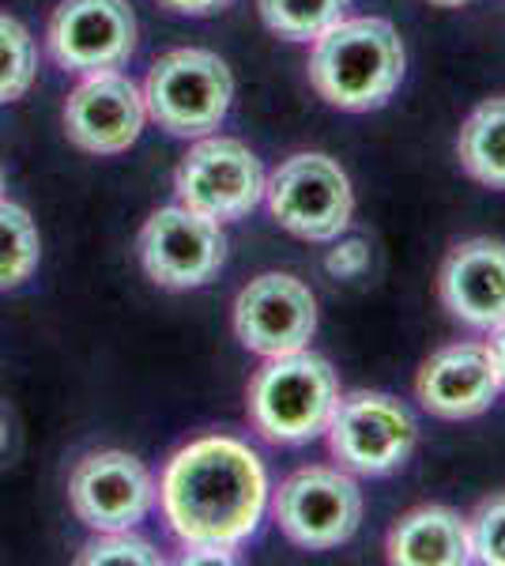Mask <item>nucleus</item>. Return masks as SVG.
Listing matches in <instances>:
<instances>
[{"label":"nucleus","mask_w":505,"mask_h":566,"mask_svg":"<svg viewBox=\"0 0 505 566\" xmlns=\"http://www.w3.org/2000/svg\"><path fill=\"white\" fill-rule=\"evenodd\" d=\"M162 514L186 547L250 541L269 506V472L245 442L208 434L173 453L162 472Z\"/></svg>","instance_id":"nucleus-1"},{"label":"nucleus","mask_w":505,"mask_h":566,"mask_svg":"<svg viewBox=\"0 0 505 566\" xmlns=\"http://www.w3.org/2000/svg\"><path fill=\"white\" fill-rule=\"evenodd\" d=\"M408 53L397 27L381 15H355L328 27L314 39L309 53V84L328 106L347 114L378 109L397 95Z\"/></svg>","instance_id":"nucleus-2"},{"label":"nucleus","mask_w":505,"mask_h":566,"mask_svg":"<svg viewBox=\"0 0 505 566\" xmlns=\"http://www.w3.org/2000/svg\"><path fill=\"white\" fill-rule=\"evenodd\" d=\"M336 370L314 352L275 355L250 381V423L275 446H302L325 434L336 412Z\"/></svg>","instance_id":"nucleus-3"},{"label":"nucleus","mask_w":505,"mask_h":566,"mask_svg":"<svg viewBox=\"0 0 505 566\" xmlns=\"http://www.w3.org/2000/svg\"><path fill=\"white\" fill-rule=\"evenodd\" d=\"M234 76L211 50H173L155 61L144 84L148 117L170 136H208L227 122Z\"/></svg>","instance_id":"nucleus-4"},{"label":"nucleus","mask_w":505,"mask_h":566,"mask_svg":"<svg viewBox=\"0 0 505 566\" xmlns=\"http://www.w3.org/2000/svg\"><path fill=\"white\" fill-rule=\"evenodd\" d=\"M269 212L283 231L306 242H336L351 227V178L336 159L320 151H298L264 181Z\"/></svg>","instance_id":"nucleus-5"},{"label":"nucleus","mask_w":505,"mask_h":566,"mask_svg":"<svg viewBox=\"0 0 505 566\" xmlns=\"http://www.w3.org/2000/svg\"><path fill=\"white\" fill-rule=\"evenodd\" d=\"M325 434L339 469L355 476H389L415 450L419 423L389 392L358 389L336 400Z\"/></svg>","instance_id":"nucleus-6"},{"label":"nucleus","mask_w":505,"mask_h":566,"mask_svg":"<svg viewBox=\"0 0 505 566\" xmlns=\"http://www.w3.org/2000/svg\"><path fill=\"white\" fill-rule=\"evenodd\" d=\"M272 510L275 525L291 544L306 552H328L351 541L362 525V491L347 469L309 464L280 483Z\"/></svg>","instance_id":"nucleus-7"},{"label":"nucleus","mask_w":505,"mask_h":566,"mask_svg":"<svg viewBox=\"0 0 505 566\" xmlns=\"http://www.w3.org/2000/svg\"><path fill=\"white\" fill-rule=\"evenodd\" d=\"M264 181L269 178H264L261 159L242 140L208 136L181 159L173 189L192 212L215 219V223H234L264 200Z\"/></svg>","instance_id":"nucleus-8"},{"label":"nucleus","mask_w":505,"mask_h":566,"mask_svg":"<svg viewBox=\"0 0 505 566\" xmlns=\"http://www.w3.org/2000/svg\"><path fill=\"white\" fill-rule=\"evenodd\" d=\"M140 261L159 287H204L223 269L227 239L215 219L192 212L186 205L159 208L140 231Z\"/></svg>","instance_id":"nucleus-9"},{"label":"nucleus","mask_w":505,"mask_h":566,"mask_svg":"<svg viewBox=\"0 0 505 566\" xmlns=\"http://www.w3.org/2000/svg\"><path fill=\"white\" fill-rule=\"evenodd\" d=\"M234 333L242 348L264 355V359L302 352L317 333L314 291L287 272H264L238 295Z\"/></svg>","instance_id":"nucleus-10"},{"label":"nucleus","mask_w":505,"mask_h":566,"mask_svg":"<svg viewBox=\"0 0 505 566\" xmlns=\"http://www.w3.org/2000/svg\"><path fill=\"white\" fill-rule=\"evenodd\" d=\"M136 50V15L128 0H61L50 20V53L69 72L122 69Z\"/></svg>","instance_id":"nucleus-11"},{"label":"nucleus","mask_w":505,"mask_h":566,"mask_svg":"<svg viewBox=\"0 0 505 566\" xmlns=\"http://www.w3.org/2000/svg\"><path fill=\"white\" fill-rule=\"evenodd\" d=\"M69 502L87 528L122 533L148 517V510L155 506V480L133 453H91L72 472Z\"/></svg>","instance_id":"nucleus-12"},{"label":"nucleus","mask_w":505,"mask_h":566,"mask_svg":"<svg viewBox=\"0 0 505 566\" xmlns=\"http://www.w3.org/2000/svg\"><path fill=\"white\" fill-rule=\"evenodd\" d=\"M148 122L144 91L122 72H91L64 103V133L80 151L117 155L140 140Z\"/></svg>","instance_id":"nucleus-13"},{"label":"nucleus","mask_w":505,"mask_h":566,"mask_svg":"<svg viewBox=\"0 0 505 566\" xmlns=\"http://www.w3.org/2000/svg\"><path fill=\"white\" fill-rule=\"evenodd\" d=\"M502 378L486 344H449L422 363L415 397L438 419H475L498 400Z\"/></svg>","instance_id":"nucleus-14"},{"label":"nucleus","mask_w":505,"mask_h":566,"mask_svg":"<svg viewBox=\"0 0 505 566\" xmlns=\"http://www.w3.org/2000/svg\"><path fill=\"white\" fill-rule=\"evenodd\" d=\"M438 295L467 328L494 333L505 325V242L467 239L453 245L438 272Z\"/></svg>","instance_id":"nucleus-15"},{"label":"nucleus","mask_w":505,"mask_h":566,"mask_svg":"<svg viewBox=\"0 0 505 566\" xmlns=\"http://www.w3.org/2000/svg\"><path fill=\"white\" fill-rule=\"evenodd\" d=\"M385 552L397 566H464L472 563L467 517L449 506H419L392 525Z\"/></svg>","instance_id":"nucleus-16"},{"label":"nucleus","mask_w":505,"mask_h":566,"mask_svg":"<svg viewBox=\"0 0 505 566\" xmlns=\"http://www.w3.org/2000/svg\"><path fill=\"white\" fill-rule=\"evenodd\" d=\"M456 159L480 186L505 189V98H486L456 136Z\"/></svg>","instance_id":"nucleus-17"},{"label":"nucleus","mask_w":505,"mask_h":566,"mask_svg":"<svg viewBox=\"0 0 505 566\" xmlns=\"http://www.w3.org/2000/svg\"><path fill=\"white\" fill-rule=\"evenodd\" d=\"M351 0H256L261 20L287 42H314L347 15Z\"/></svg>","instance_id":"nucleus-18"},{"label":"nucleus","mask_w":505,"mask_h":566,"mask_svg":"<svg viewBox=\"0 0 505 566\" xmlns=\"http://www.w3.org/2000/svg\"><path fill=\"white\" fill-rule=\"evenodd\" d=\"M39 269V227L20 205L0 200V291L20 287Z\"/></svg>","instance_id":"nucleus-19"},{"label":"nucleus","mask_w":505,"mask_h":566,"mask_svg":"<svg viewBox=\"0 0 505 566\" xmlns=\"http://www.w3.org/2000/svg\"><path fill=\"white\" fill-rule=\"evenodd\" d=\"M34 72H39V57L27 27L0 12V103L23 98L34 84Z\"/></svg>","instance_id":"nucleus-20"},{"label":"nucleus","mask_w":505,"mask_h":566,"mask_svg":"<svg viewBox=\"0 0 505 566\" xmlns=\"http://www.w3.org/2000/svg\"><path fill=\"white\" fill-rule=\"evenodd\" d=\"M467 536H472V559L483 566H505V495L486 499L472 517H467Z\"/></svg>","instance_id":"nucleus-21"},{"label":"nucleus","mask_w":505,"mask_h":566,"mask_svg":"<svg viewBox=\"0 0 505 566\" xmlns=\"http://www.w3.org/2000/svg\"><path fill=\"white\" fill-rule=\"evenodd\" d=\"M80 563H117V566H155L162 563V555L155 552L148 541L140 536H128V528L122 533H103L98 541H91L84 552H80Z\"/></svg>","instance_id":"nucleus-22"},{"label":"nucleus","mask_w":505,"mask_h":566,"mask_svg":"<svg viewBox=\"0 0 505 566\" xmlns=\"http://www.w3.org/2000/svg\"><path fill=\"white\" fill-rule=\"evenodd\" d=\"M325 269L336 280L362 276L370 269V245H366V239H336V250H328Z\"/></svg>","instance_id":"nucleus-23"},{"label":"nucleus","mask_w":505,"mask_h":566,"mask_svg":"<svg viewBox=\"0 0 505 566\" xmlns=\"http://www.w3.org/2000/svg\"><path fill=\"white\" fill-rule=\"evenodd\" d=\"M159 4L178 15H215V12H223L231 0H159Z\"/></svg>","instance_id":"nucleus-24"},{"label":"nucleus","mask_w":505,"mask_h":566,"mask_svg":"<svg viewBox=\"0 0 505 566\" xmlns=\"http://www.w3.org/2000/svg\"><path fill=\"white\" fill-rule=\"evenodd\" d=\"M231 547H186L181 563H231Z\"/></svg>","instance_id":"nucleus-25"},{"label":"nucleus","mask_w":505,"mask_h":566,"mask_svg":"<svg viewBox=\"0 0 505 566\" xmlns=\"http://www.w3.org/2000/svg\"><path fill=\"white\" fill-rule=\"evenodd\" d=\"M486 348H491V355H494V367H498V378H502V389H505V325L494 328Z\"/></svg>","instance_id":"nucleus-26"},{"label":"nucleus","mask_w":505,"mask_h":566,"mask_svg":"<svg viewBox=\"0 0 505 566\" xmlns=\"http://www.w3.org/2000/svg\"><path fill=\"white\" fill-rule=\"evenodd\" d=\"M434 8H461V4H467V0H430Z\"/></svg>","instance_id":"nucleus-27"},{"label":"nucleus","mask_w":505,"mask_h":566,"mask_svg":"<svg viewBox=\"0 0 505 566\" xmlns=\"http://www.w3.org/2000/svg\"><path fill=\"white\" fill-rule=\"evenodd\" d=\"M4 438H8V431H4V419H0V446H4Z\"/></svg>","instance_id":"nucleus-28"},{"label":"nucleus","mask_w":505,"mask_h":566,"mask_svg":"<svg viewBox=\"0 0 505 566\" xmlns=\"http://www.w3.org/2000/svg\"><path fill=\"white\" fill-rule=\"evenodd\" d=\"M0 193H4V175H0Z\"/></svg>","instance_id":"nucleus-29"}]
</instances>
